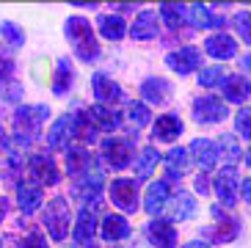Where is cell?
I'll return each mask as SVG.
<instances>
[{"label":"cell","mask_w":251,"mask_h":248,"mask_svg":"<svg viewBox=\"0 0 251 248\" xmlns=\"http://www.w3.org/2000/svg\"><path fill=\"white\" fill-rule=\"evenodd\" d=\"M47 105H25V108H17L14 113V138L17 144H33L39 138V130H42V122L47 119Z\"/></svg>","instance_id":"1"},{"label":"cell","mask_w":251,"mask_h":248,"mask_svg":"<svg viewBox=\"0 0 251 248\" xmlns=\"http://www.w3.org/2000/svg\"><path fill=\"white\" fill-rule=\"evenodd\" d=\"M67 36L72 39L75 52L80 55V61H97L100 58V47L91 33V22L83 17H69L67 20Z\"/></svg>","instance_id":"2"},{"label":"cell","mask_w":251,"mask_h":248,"mask_svg":"<svg viewBox=\"0 0 251 248\" xmlns=\"http://www.w3.org/2000/svg\"><path fill=\"white\" fill-rule=\"evenodd\" d=\"M45 226H47L52 240H67V234H69V204H67V198L58 196L47 204Z\"/></svg>","instance_id":"3"},{"label":"cell","mask_w":251,"mask_h":248,"mask_svg":"<svg viewBox=\"0 0 251 248\" xmlns=\"http://www.w3.org/2000/svg\"><path fill=\"white\" fill-rule=\"evenodd\" d=\"M226 113H229L226 102H221L218 97H199L193 102V119L199 124H218L226 119Z\"/></svg>","instance_id":"4"},{"label":"cell","mask_w":251,"mask_h":248,"mask_svg":"<svg viewBox=\"0 0 251 248\" xmlns=\"http://www.w3.org/2000/svg\"><path fill=\"white\" fill-rule=\"evenodd\" d=\"M133 144L125 138H108L102 144V157L108 160V166L113 168H127L133 163Z\"/></svg>","instance_id":"5"},{"label":"cell","mask_w":251,"mask_h":248,"mask_svg":"<svg viewBox=\"0 0 251 248\" xmlns=\"http://www.w3.org/2000/svg\"><path fill=\"white\" fill-rule=\"evenodd\" d=\"M111 198L119 210L135 212L138 210V190H135V179H113L111 185Z\"/></svg>","instance_id":"6"},{"label":"cell","mask_w":251,"mask_h":248,"mask_svg":"<svg viewBox=\"0 0 251 248\" xmlns=\"http://www.w3.org/2000/svg\"><path fill=\"white\" fill-rule=\"evenodd\" d=\"M28 168H30V174H33V179H36L39 185H58V179H61L58 166H55L52 157H47V154H33Z\"/></svg>","instance_id":"7"},{"label":"cell","mask_w":251,"mask_h":248,"mask_svg":"<svg viewBox=\"0 0 251 248\" xmlns=\"http://www.w3.org/2000/svg\"><path fill=\"white\" fill-rule=\"evenodd\" d=\"M199 61H201V55H199L196 47H182V50L169 52V55H166V64H169L174 72H179V74L196 72V69H199Z\"/></svg>","instance_id":"8"},{"label":"cell","mask_w":251,"mask_h":248,"mask_svg":"<svg viewBox=\"0 0 251 248\" xmlns=\"http://www.w3.org/2000/svg\"><path fill=\"white\" fill-rule=\"evenodd\" d=\"M69 138H75V116H61L58 122H52L50 132H47V144H50V149H64Z\"/></svg>","instance_id":"9"},{"label":"cell","mask_w":251,"mask_h":248,"mask_svg":"<svg viewBox=\"0 0 251 248\" xmlns=\"http://www.w3.org/2000/svg\"><path fill=\"white\" fill-rule=\"evenodd\" d=\"M91 88H94V97L100 99V105H113V102L122 99L119 83H113L108 74H94V77H91Z\"/></svg>","instance_id":"10"},{"label":"cell","mask_w":251,"mask_h":248,"mask_svg":"<svg viewBox=\"0 0 251 248\" xmlns=\"http://www.w3.org/2000/svg\"><path fill=\"white\" fill-rule=\"evenodd\" d=\"M100 188H102V168L94 163L89 171H83V176H77V182H75V196H80V198L97 196Z\"/></svg>","instance_id":"11"},{"label":"cell","mask_w":251,"mask_h":248,"mask_svg":"<svg viewBox=\"0 0 251 248\" xmlns=\"http://www.w3.org/2000/svg\"><path fill=\"white\" fill-rule=\"evenodd\" d=\"M191 154H193V160H196V166H201L204 171H210V168L218 163V146L213 144V141H207V138H196L191 144Z\"/></svg>","instance_id":"12"},{"label":"cell","mask_w":251,"mask_h":248,"mask_svg":"<svg viewBox=\"0 0 251 248\" xmlns=\"http://www.w3.org/2000/svg\"><path fill=\"white\" fill-rule=\"evenodd\" d=\"M204 50H207V55H213V58L229 61V58L237 55V44H235V39L226 36V33H215V36H210L204 42Z\"/></svg>","instance_id":"13"},{"label":"cell","mask_w":251,"mask_h":248,"mask_svg":"<svg viewBox=\"0 0 251 248\" xmlns=\"http://www.w3.org/2000/svg\"><path fill=\"white\" fill-rule=\"evenodd\" d=\"M94 232H97V215L91 207L80 212V218L75 223V243L77 246H94Z\"/></svg>","instance_id":"14"},{"label":"cell","mask_w":251,"mask_h":248,"mask_svg":"<svg viewBox=\"0 0 251 248\" xmlns=\"http://www.w3.org/2000/svg\"><path fill=\"white\" fill-rule=\"evenodd\" d=\"M130 36L138 39V42H147V39H155L157 36V14L155 11H141L138 17H135L133 28H130Z\"/></svg>","instance_id":"15"},{"label":"cell","mask_w":251,"mask_h":248,"mask_svg":"<svg viewBox=\"0 0 251 248\" xmlns=\"http://www.w3.org/2000/svg\"><path fill=\"white\" fill-rule=\"evenodd\" d=\"M215 193L226 207H235L237 201V176H235V168H226L224 174H218L215 179Z\"/></svg>","instance_id":"16"},{"label":"cell","mask_w":251,"mask_h":248,"mask_svg":"<svg viewBox=\"0 0 251 248\" xmlns=\"http://www.w3.org/2000/svg\"><path fill=\"white\" fill-rule=\"evenodd\" d=\"M147 234L157 248H174L177 246V232H174V226L166 223V221H152L147 226Z\"/></svg>","instance_id":"17"},{"label":"cell","mask_w":251,"mask_h":248,"mask_svg":"<svg viewBox=\"0 0 251 248\" xmlns=\"http://www.w3.org/2000/svg\"><path fill=\"white\" fill-rule=\"evenodd\" d=\"M141 97L149 102H169L171 99V83L163 77H149L141 83Z\"/></svg>","instance_id":"18"},{"label":"cell","mask_w":251,"mask_h":248,"mask_svg":"<svg viewBox=\"0 0 251 248\" xmlns=\"http://www.w3.org/2000/svg\"><path fill=\"white\" fill-rule=\"evenodd\" d=\"M42 188L39 185H20L17 188V204H20V210L25 212V215H30V212H36L39 207H42Z\"/></svg>","instance_id":"19"},{"label":"cell","mask_w":251,"mask_h":248,"mask_svg":"<svg viewBox=\"0 0 251 248\" xmlns=\"http://www.w3.org/2000/svg\"><path fill=\"white\" fill-rule=\"evenodd\" d=\"M224 97H226L229 102H243L251 97V83L240 74H226V80H224Z\"/></svg>","instance_id":"20"},{"label":"cell","mask_w":251,"mask_h":248,"mask_svg":"<svg viewBox=\"0 0 251 248\" xmlns=\"http://www.w3.org/2000/svg\"><path fill=\"white\" fill-rule=\"evenodd\" d=\"M169 182H152L147 188V198H144V210L157 215V212L166 207V198H169Z\"/></svg>","instance_id":"21"},{"label":"cell","mask_w":251,"mask_h":248,"mask_svg":"<svg viewBox=\"0 0 251 248\" xmlns=\"http://www.w3.org/2000/svg\"><path fill=\"white\" fill-rule=\"evenodd\" d=\"M94 166V157L89 154V149L86 146H69L67 152V168L69 174H83V171H89V168Z\"/></svg>","instance_id":"22"},{"label":"cell","mask_w":251,"mask_h":248,"mask_svg":"<svg viewBox=\"0 0 251 248\" xmlns=\"http://www.w3.org/2000/svg\"><path fill=\"white\" fill-rule=\"evenodd\" d=\"M179 132H182V122L177 116H160L155 122V141H163V144H171L174 138H179Z\"/></svg>","instance_id":"23"},{"label":"cell","mask_w":251,"mask_h":248,"mask_svg":"<svg viewBox=\"0 0 251 248\" xmlns=\"http://www.w3.org/2000/svg\"><path fill=\"white\" fill-rule=\"evenodd\" d=\"M89 119H91V124H94L97 130H116L119 124H122L119 113L111 110L108 105H94V108L89 110Z\"/></svg>","instance_id":"24"},{"label":"cell","mask_w":251,"mask_h":248,"mask_svg":"<svg viewBox=\"0 0 251 248\" xmlns=\"http://www.w3.org/2000/svg\"><path fill=\"white\" fill-rule=\"evenodd\" d=\"M130 234V223L122 215H105L102 218V237L105 240H125Z\"/></svg>","instance_id":"25"},{"label":"cell","mask_w":251,"mask_h":248,"mask_svg":"<svg viewBox=\"0 0 251 248\" xmlns=\"http://www.w3.org/2000/svg\"><path fill=\"white\" fill-rule=\"evenodd\" d=\"M188 17H191L193 28H224V25H226L224 17L210 14V8H204V6H193L191 11H188Z\"/></svg>","instance_id":"26"},{"label":"cell","mask_w":251,"mask_h":248,"mask_svg":"<svg viewBox=\"0 0 251 248\" xmlns=\"http://www.w3.org/2000/svg\"><path fill=\"white\" fill-rule=\"evenodd\" d=\"M125 30H127V25H125L122 17H113V14H102V17H100V33H102L105 39L116 42V39L125 36Z\"/></svg>","instance_id":"27"},{"label":"cell","mask_w":251,"mask_h":248,"mask_svg":"<svg viewBox=\"0 0 251 248\" xmlns=\"http://www.w3.org/2000/svg\"><path fill=\"white\" fill-rule=\"evenodd\" d=\"M157 160H160L157 149L147 146V149L138 154V163H135V176H138V179H147V176H152V171L157 168Z\"/></svg>","instance_id":"28"},{"label":"cell","mask_w":251,"mask_h":248,"mask_svg":"<svg viewBox=\"0 0 251 248\" xmlns=\"http://www.w3.org/2000/svg\"><path fill=\"white\" fill-rule=\"evenodd\" d=\"M193 212H196V198L188 196V193H179L171 201V218L174 221H188V218H193Z\"/></svg>","instance_id":"29"},{"label":"cell","mask_w":251,"mask_h":248,"mask_svg":"<svg viewBox=\"0 0 251 248\" xmlns=\"http://www.w3.org/2000/svg\"><path fill=\"white\" fill-rule=\"evenodd\" d=\"M69 86H72V66H69L67 58H61L58 64H55V80H52V91H55V94H64Z\"/></svg>","instance_id":"30"},{"label":"cell","mask_w":251,"mask_h":248,"mask_svg":"<svg viewBox=\"0 0 251 248\" xmlns=\"http://www.w3.org/2000/svg\"><path fill=\"white\" fill-rule=\"evenodd\" d=\"M160 14L163 20H166V25H169L171 30H177L185 25V8L182 6H174V3H163L160 6Z\"/></svg>","instance_id":"31"},{"label":"cell","mask_w":251,"mask_h":248,"mask_svg":"<svg viewBox=\"0 0 251 248\" xmlns=\"http://www.w3.org/2000/svg\"><path fill=\"white\" fill-rule=\"evenodd\" d=\"M204 232L210 234V237H215L218 243H229V240H235L237 237V221L224 215V223L218 226V232H215V229H204Z\"/></svg>","instance_id":"32"},{"label":"cell","mask_w":251,"mask_h":248,"mask_svg":"<svg viewBox=\"0 0 251 248\" xmlns=\"http://www.w3.org/2000/svg\"><path fill=\"white\" fill-rule=\"evenodd\" d=\"M94 135H97V127L91 124L89 113H86V116H75V138H80V141H86V144H91V141H94Z\"/></svg>","instance_id":"33"},{"label":"cell","mask_w":251,"mask_h":248,"mask_svg":"<svg viewBox=\"0 0 251 248\" xmlns=\"http://www.w3.org/2000/svg\"><path fill=\"white\" fill-rule=\"evenodd\" d=\"M166 163H169L171 176H182L185 166H188V152H185V149H171V152L166 154Z\"/></svg>","instance_id":"34"},{"label":"cell","mask_w":251,"mask_h":248,"mask_svg":"<svg viewBox=\"0 0 251 248\" xmlns=\"http://www.w3.org/2000/svg\"><path fill=\"white\" fill-rule=\"evenodd\" d=\"M224 80H226V74H224L221 66H207V69H201V74H199V83L207 86V88L224 86Z\"/></svg>","instance_id":"35"},{"label":"cell","mask_w":251,"mask_h":248,"mask_svg":"<svg viewBox=\"0 0 251 248\" xmlns=\"http://www.w3.org/2000/svg\"><path fill=\"white\" fill-rule=\"evenodd\" d=\"M130 119H133L135 127H144V124L152 122V113H149V108L144 102H133L130 105Z\"/></svg>","instance_id":"36"},{"label":"cell","mask_w":251,"mask_h":248,"mask_svg":"<svg viewBox=\"0 0 251 248\" xmlns=\"http://www.w3.org/2000/svg\"><path fill=\"white\" fill-rule=\"evenodd\" d=\"M235 28H237V33L243 36V42L251 44V14L249 11H237L235 14Z\"/></svg>","instance_id":"37"},{"label":"cell","mask_w":251,"mask_h":248,"mask_svg":"<svg viewBox=\"0 0 251 248\" xmlns=\"http://www.w3.org/2000/svg\"><path fill=\"white\" fill-rule=\"evenodd\" d=\"M235 124H237V132L243 135V138L251 141V108H243V110H237V116H235Z\"/></svg>","instance_id":"38"},{"label":"cell","mask_w":251,"mask_h":248,"mask_svg":"<svg viewBox=\"0 0 251 248\" xmlns=\"http://www.w3.org/2000/svg\"><path fill=\"white\" fill-rule=\"evenodd\" d=\"M3 36L8 39V42L14 44V47H20V44H25V33L20 25H14V22H3Z\"/></svg>","instance_id":"39"},{"label":"cell","mask_w":251,"mask_h":248,"mask_svg":"<svg viewBox=\"0 0 251 248\" xmlns=\"http://www.w3.org/2000/svg\"><path fill=\"white\" fill-rule=\"evenodd\" d=\"M20 248H47V237L42 232H36V229H30V232L25 234V240Z\"/></svg>","instance_id":"40"},{"label":"cell","mask_w":251,"mask_h":248,"mask_svg":"<svg viewBox=\"0 0 251 248\" xmlns=\"http://www.w3.org/2000/svg\"><path fill=\"white\" fill-rule=\"evenodd\" d=\"M218 152H226L229 166L240 157V149H237V144H235V138H232V135H224V138H221V149H218Z\"/></svg>","instance_id":"41"},{"label":"cell","mask_w":251,"mask_h":248,"mask_svg":"<svg viewBox=\"0 0 251 248\" xmlns=\"http://www.w3.org/2000/svg\"><path fill=\"white\" fill-rule=\"evenodd\" d=\"M11 74H14V61L0 55V80H8Z\"/></svg>","instance_id":"42"},{"label":"cell","mask_w":251,"mask_h":248,"mask_svg":"<svg viewBox=\"0 0 251 248\" xmlns=\"http://www.w3.org/2000/svg\"><path fill=\"white\" fill-rule=\"evenodd\" d=\"M243 196H246V201L251 204V176H249V179L243 182Z\"/></svg>","instance_id":"43"},{"label":"cell","mask_w":251,"mask_h":248,"mask_svg":"<svg viewBox=\"0 0 251 248\" xmlns=\"http://www.w3.org/2000/svg\"><path fill=\"white\" fill-rule=\"evenodd\" d=\"M196 190H199V193H207V190H210V188H207V179H204V176H199V179H196Z\"/></svg>","instance_id":"44"},{"label":"cell","mask_w":251,"mask_h":248,"mask_svg":"<svg viewBox=\"0 0 251 248\" xmlns=\"http://www.w3.org/2000/svg\"><path fill=\"white\" fill-rule=\"evenodd\" d=\"M182 248H210L207 243H201V240H191V243H185Z\"/></svg>","instance_id":"45"},{"label":"cell","mask_w":251,"mask_h":248,"mask_svg":"<svg viewBox=\"0 0 251 248\" xmlns=\"http://www.w3.org/2000/svg\"><path fill=\"white\" fill-rule=\"evenodd\" d=\"M240 64H243V69H246V72H251V52H249V55H246L243 61H240Z\"/></svg>","instance_id":"46"},{"label":"cell","mask_w":251,"mask_h":248,"mask_svg":"<svg viewBox=\"0 0 251 248\" xmlns=\"http://www.w3.org/2000/svg\"><path fill=\"white\" fill-rule=\"evenodd\" d=\"M6 198H3V196H0V221H3V215H6Z\"/></svg>","instance_id":"47"},{"label":"cell","mask_w":251,"mask_h":248,"mask_svg":"<svg viewBox=\"0 0 251 248\" xmlns=\"http://www.w3.org/2000/svg\"><path fill=\"white\" fill-rule=\"evenodd\" d=\"M246 160H249V166H251V149H249V157H246Z\"/></svg>","instance_id":"48"},{"label":"cell","mask_w":251,"mask_h":248,"mask_svg":"<svg viewBox=\"0 0 251 248\" xmlns=\"http://www.w3.org/2000/svg\"><path fill=\"white\" fill-rule=\"evenodd\" d=\"M0 248H3V243H0Z\"/></svg>","instance_id":"49"}]
</instances>
